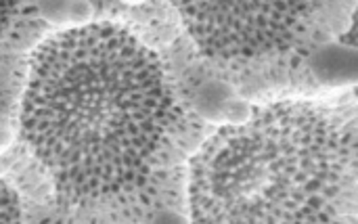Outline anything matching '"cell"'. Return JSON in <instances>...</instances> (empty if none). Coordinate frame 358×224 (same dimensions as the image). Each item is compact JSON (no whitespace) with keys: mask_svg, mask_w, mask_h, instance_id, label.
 <instances>
[{"mask_svg":"<svg viewBox=\"0 0 358 224\" xmlns=\"http://www.w3.org/2000/svg\"><path fill=\"white\" fill-rule=\"evenodd\" d=\"M176 118L164 63L122 25L65 29L31 55L21 136L61 200H107L145 183Z\"/></svg>","mask_w":358,"mask_h":224,"instance_id":"1","label":"cell"},{"mask_svg":"<svg viewBox=\"0 0 358 224\" xmlns=\"http://www.w3.org/2000/svg\"><path fill=\"white\" fill-rule=\"evenodd\" d=\"M193 223H358V94L256 105L187 166Z\"/></svg>","mask_w":358,"mask_h":224,"instance_id":"2","label":"cell"},{"mask_svg":"<svg viewBox=\"0 0 358 224\" xmlns=\"http://www.w3.org/2000/svg\"><path fill=\"white\" fill-rule=\"evenodd\" d=\"M185 34L210 59L306 52L344 38L358 0H170Z\"/></svg>","mask_w":358,"mask_h":224,"instance_id":"3","label":"cell"},{"mask_svg":"<svg viewBox=\"0 0 358 224\" xmlns=\"http://www.w3.org/2000/svg\"><path fill=\"white\" fill-rule=\"evenodd\" d=\"M214 61L229 76L235 90L252 105L334 97L317 86L308 71L306 55L296 48Z\"/></svg>","mask_w":358,"mask_h":224,"instance_id":"4","label":"cell"},{"mask_svg":"<svg viewBox=\"0 0 358 224\" xmlns=\"http://www.w3.org/2000/svg\"><path fill=\"white\" fill-rule=\"evenodd\" d=\"M306 55V65L327 94H340L346 90H358V46L342 38L323 42Z\"/></svg>","mask_w":358,"mask_h":224,"instance_id":"5","label":"cell"},{"mask_svg":"<svg viewBox=\"0 0 358 224\" xmlns=\"http://www.w3.org/2000/svg\"><path fill=\"white\" fill-rule=\"evenodd\" d=\"M21 218V206L17 193L0 178V223H17Z\"/></svg>","mask_w":358,"mask_h":224,"instance_id":"6","label":"cell"},{"mask_svg":"<svg viewBox=\"0 0 358 224\" xmlns=\"http://www.w3.org/2000/svg\"><path fill=\"white\" fill-rule=\"evenodd\" d=\"M15 4H17V0H0V40H2L10 19H13Z\"/></svg>","mask_w":358,"mask_h":224,"instance_id":"7","label":"cell"},{"mask_svg":"<svg viewBox=\"0 0 358 224\" xmlns=\"http://www.w3.org/2000/svg\"><path fill=\"white\" fill-rule=\"evenodd\" d=\"M342 40H346V42H350V44H357L358 46V6H357V10H355V17H352V25H350L348 34H346ZM357 94H358V90H357Z\"/></svg>","mask_w":358,"mask_h":224,"instance_id":"8","label":"cell"}]
</instances>
